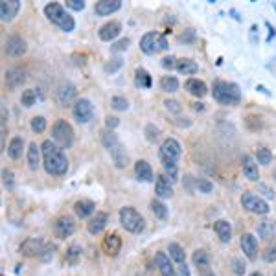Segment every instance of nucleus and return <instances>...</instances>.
Listing matches in <instances>:
<instances>
[{"mask_svg": "<svg viewBox=\"0 0 276 276\" xmlns=\"http://www.w3.org/2000/svg\"><path fill=\"white\" fill-rule=\"evenodd\" d=\"M160 89L164 90V92H177V89H179V81H177V78H173V76H164L162 79H160Z\"/></svg>", "mask_w": 276, "mask_h": 276, "instance_id": "33", "label": "nucleus"}, {"mask_svg": "<svg viewBox=\"0 0 276 276\" xmlns=\"http://www.w3.org/2000/svg\"><path fill=\"white\" fill-rule=\"evenodd\" d=\"M251 276H264V275H262V273H258V271H256V273H252Z\"/></svg>", "mask_w": 276, "mask_h": 276, "instance_id": "61", "label": "nucleus"}, {"mask_svg": "<svg viewBox=\"0 0 276 276\" xmlns=\"http://www.w3.org/2000/svg\"><path fill=\"white\" fill-rule=\"evenodd\" d=\"M94 210H96V204L92 203L90 199H81V201H78V203L74 204V212H76L78 217H81V219H87L89 216H92Z\"/></svg>", "mask_w": 276, "mask_h": 276, "instance_id": "22", "label": "nucleus"}, {"mask_svg": "<svg viewBox=\"0 0 276 276\" xmlns=\"http://www.w3.org/2000/svg\"><path fill=\"white\" fill-rule=\"evenodd\" d=\"M111 105H113V109H116V111H126V109L129 107L127 100L122 96H114L113 100H111Z\"/></svg>", "mask_w": 276, "mask_h": 276, "instance_id": "42", "label": "nucleus"}, {"mask_svg": "<svg viewBox=\"0 0 276 276\" xmlns=\"http://www.w3.org/2000/svg\"><path fill=\"white\" fill-rule=\"evenodd\" d=\"M120 7H122V0H102V2H98L94 9H96L98 15L105 17V15H111V13L118 11Z\"/></svg>", "mask_w": 276, "mask_h": 276, "instance_id": "23", "label": "nucleus"}, {"mask_svg": "<svg viewBox=\"0 0 276 276\" xmlns=\"http://www.w3.org/2000/svg\"><path fill=\"white\" fill-rule=\"evenodd\" d=\"M256 89L260 90V92H264V94H267V96H271V92L267 89H265V87H262V85H258V87H256Z\"/></svg>", "mask_w": 276, "mask_h": 276, "instance_id": "59", "label": "nucleus"}, {"mask_svg": "<svg viewBox=\"0 0 276 276\" xmlns=\"http://www.w3.org/2000/svg\"><path fill=\"white\" fill-rule=\"evenodd\" d=\"M166 107H168V111H173V113H180V105L179 102H173V100H168V102L164 103Z\"/></svg>", "mask_w": 276, "mask_h": 276, "instance_id": "55", "label": "nucleus"}, {"mask_svg": "<svg viewBox=\"0 0 276 276\" xmlns=\"http://www.w3.org/2000/svg\"><path fill=\"white\" fill-rule=\"evenodd\" d=\"M193 109H195V111H203L204 105H203V103H193Z\"/></svg>", "mask_w": 276, "mask_h": 276, "instance_id": "60", "label": "nucleus"}, {"mask_svg": "<svg viewBox=\"0 0 276 276\" xmlns=\"http://www.w3.org/2000/svg\"><path fill=\"white\" fill-rule=\"evenodd\" d=\"M26 81V72L22 68H11V70H7L6 72V83L7 87H18V85H22Z\"/></svg>", "mask_w": 276, "mask_h": 276, "instance_id": "26", "label": "nucleus"}, {"mask_svg": "<svg viewBox=\"0 0 276 276\" xmlns=\"http://www.w3.org/2000/svg\"><path fill=\"white\" fill-rule=\"evenodd\" d=\"M197 188H199V192H203V193H210L212 190H214V184H212L210 180H206V179H197Z\"/></svg>", "mask_w": 276, "mask_h": 276, "instance_id": "43", "label": "nucleus"}, {"mask_svg": "<svg viewBox=\"0 0 276 276\" xmlns=\"http://www.w3.org/2000/svg\"><path fill=\"white\" fill-rule=\"evenodd\" d=\"M120 223L127 232H133V234H138L144 230V217L131 206H126L120 210Z\"/></svg>", "mask_w": 276, "mask_h": 276, "instance_id": "6", "label": "nucleus"}, {"mask_svg": "<svg viewBox=\"0 0 276 276\" xmlns=\"http://www.w3.org/2000/svg\"><path fill=\"white\" fill-rule=\"evenodd\" d=\"M44 247H46V243L42 240H39V238H28L26 241H22L20 252L24 256H28V258H35V256L41 258L42 252H44Z\"/></svg>", "mask_w": 276, "mask_h": 276, "instance_id": "11", "label": "nucleus"}, {"mask_svg": "<svg viewBox=\"0 0 276 276\" xmlns=\"http://www.w3.org/2000/svg\"><path fill=\"white\" fill-rule=\"evenodd\" d=\"M6 54L9 57H20L22 54H26V41L22 37L18 35H11L6 41Z\"/></svg>", "mask_w": 276, "mask_h": 276, "instance_id": "13", "label": "nucleus"}, {"mask_svg": "<svg viewBox=\"0 0 276 276\" xmlns=\"http://www.w3.org/2000/svg\"><path fill=\"white\" fill-rule=\"evenodd\" d=\"M20 9V2L18 0H2L0 2V18L4 22H9L15 18V15Z\"/></svg>", "mask_w": 276, "mask_h": 276, "instance_id": "14", "label": "nucleus"}, {"mask_svg": "<svg viewBox=\"0 0 276 276\" xmlns=\"http://www.w3.org/2000/svg\"><path fill=\"white\" fill-rule=\"evenodd\" d=\"M107 221H109V216L105 212H96V216L92 217L87 225V230H89L90 234H100L103 228L107 227Z\"/></svg>", "mask_w": 276, "mask_h": 276, "instance_id": "20", "label": "nucleus"}, {"mask_svg": "<svg viewBox=\"0 0 276 276\" xmlns=\"http://www.w3.org/2000/svg\"><path fill=\"white\" fill-rule=\"evenodd\" d=\"M193 264H195V267L210 264V256H208V252L203 251V249H199V251L193 252Z\"/></svg>", "mask_w": 276, "mask_h": 276, "instance_id": "36", "label": "nucleus"}, {"mask_svg": "<svg viewBox=\"0 0 276 276\" xmlns=\"http://www.w3.org/2000/svg\"><path fill=\"white\" fill-rule=\"evenodd\" d=\"M22 149H24V140L20 137H15L11 138V142L7 145V155L11 156L13 160H17V158L22 156Z\"/></svg>", "mask_w": 276, "mask_h": 276, "instance_id": "28", "label": "nucleus"}, {"mask_svg": "<svg viewBox=\"0 0 276 276\" xmlns=\"http://www.w3.org/2000/svg\"><path fill=\"white\" fill-rule=\"evenodd\" d=\"M135 175H137L138 180H142V182H151L153 180V169L151 166L145 160H138L135 164Z\"/></svg>", "mask_w": 276, "mask_h": 276, "instance_id": "25", "label": "nucleus"}, {"mask_svg": "<svg viewBox=\"0 0 276 276\" xmlns=\"http://www.w3.org/2000/svg\"><path fill=\"white\" fill-rule=\"evenodd\" d=\"M162 164H164V169L169 173V177L171 179H177V162H169V160H162Z\"/></svg>", "mask_w": 276, "mask_h": 276, "instance_id": "45", "label": "nucleus"}, {"mask_svg": "<svg viewBox=\"0 0 276 276\" xmlns=\"http://www.w3.org/2000/svg\"><path fill=\"white\" fill-rule=\"evenodd\" d=\"M186 90L190 92V94H193V96L197 98H203L206 92H208V89H206V85L203 83V81H199V79L192 78L186 81Z\"/></svg>", "mask_w": 276, "mask_h": 276, "instance_id": "29", "label": "nucleus"}, {"mask_svg": "<svg viewBox=\"0 0 276 276\" xmlns=\"http://www.w3.org/2000/svg\"><path fill=\"white\" fill-rule=\"evenodd\" d=\"M199 70V66L195 61L192 59H179L177 61V72L184 74V76H192Z\"/></svg>", "mask_w": 276, "mask_h": 276, "instance_id": "31", "label": "nucleus"}, {"mask_svg": "<svg viewBox=\"0 0 276 276\" xmlns=\"http://www.w3.org/2000/svg\"><path fill=\"white\" fill-rule=\"evenodd\" d=\"M39 160H41V147L33 142V144H30V149H28V164H30V168H39Z\"/></svg>", "mask_w": 276, "mask_h": 276, "instance_id": "32", "label": "nucleus"}, {"mask_svg": "<svg viewBox=\"0 0 276 276\" xmlns=\"http://www.w3.org/2000/svg\"><path fill=\"white\" fill-rule=\"evenodd\" d=\"M103 145L109 149L111 156H113L114 164H116V168H124L127 164V153L124 149V145L120 144V140L116 138L113 131H107L103 135Z\"/></svg>", "mask_w": 276, "mask_h": 276, "instance_id": "4", "label": "nucleus"}, {"mask_svg": "<svg viewBox=\"0 0 276 276\" xmlns=\"http://www.w3.org/2000/svg\"><path fill=\"white\" fill-rule=\"evenodd\" d=\"M168 252H169V258L173 260L175 264H186V254H184V249L179 245V243H169L168 247Z\"/></svg>", "mask_w": 276, "mask_h": 276, "instance_id": "30", "label": "nucleus"}, {"mask_svg": "<svg viewBox=\"0 0 276 276\" xmlns=\"http://www.w3.org/2000/svg\"><path fill=\"white\" fill-rule=\"evenodd\" d=\"M74 230H76V223H74L72 217L63 216L54 223V232L59 240H66V238H70V236L74 234Z\"/></svg>", "mask_w": 276, "mask_h": 276, "instance_id": "12", "label": "nucleus"}, {"mask_svg": "<svg viewBox=\"0 0 276 276\" xmlns=\"http://www.w3.org/2000/svg\"><path fill=\"white\" fill-rule=\"evenodd\" d=\"M52 138L55 144H59V147H70L74 142V131L70 124L66 120H57L52 127Z\"/></svg>", "mask_w": 276, "mask_h": 276, "instance_id": "7", "label": "nucleus"}, {"mask_svg": "<svg viewBox=\"0 0 276 276\" xmlns=\"http://www.w3.org/2000/svg\"><path fill=\"white\" fill-rule=\"evenodd\" d=\"M72 114H74V118H76L79 124H87V122L92 120V114H94L92 103H90L87 98H81V100H78V102L74 103Z\"/></svg>", "mask_w": 276, "mask_h": 276, "instance_id": "10", "label": "nucleus"}, {"mask_svg": "<svg viewBox=\"0 0 276 276\" xmlns=\"http://www.w3.org/2000/svg\"><path fill=\"white\" fill-rule=\"evenodd\" d=\"M162 66L166 68V70H171V68H177V63H175V57H171V55H166L162 59Z\"/></svg>", "mask_w": 276, "mask_h": 276, "instance_id": "51", "label": "nucleus"}, {"mask_svg": "<svg viewBox=\"0 0 276 276\" xmlns=\"http://www.w3.org/2000/svg\"><path fill=\"white\" fill-rule=\"evenodd\" d=\"M197 269H199V276H216L214 275V271L210 269V264L201 265V267H197Z\"/></svg>", "mask_w": 276, "mask_h": 276, "instance_id": "54", "label": "nucleus"}, {"mask_svg": "<svg viewBox=\"0 0 276 276\" xmlns=\"http://www.w3.org/2000/svg\"><path fill=\"white\" fill-rule=\"evenodd\" d=\"M79 256H81V247L79 245H72L68 251H66V256L65 260L68 262V264H76L79 260Z\"/></svg>", "mask_w": 276, "mask_h": 276, "instance_id": "39", "label": "nucleus"}, {"mask_svg": "<svg viewBox=\"0 0 276 276\" xmlns=\"http://www.w3.org/2000/svg\"><path fill=\"white\" fill-rule=\"evenodd\" d=\"M122 249V240L118 234H107L103 238V251L107 256H116Z\"/></svg>", "mask_w": 276, "mask_h": 276, "instance_id": "19", "label": "nucleus"}, {"mask_svg": "<svg viewBox=\"0 0 276 276\" xmlns=\"http://www.w3.org/2000/svg\"><path fill=\"white\" fill-rule=\"evenodd\" d=\"M137 87H140V89H149L151 87V76L145 72L144 68L137 70Z\"/></svg>", "mask_w": 276, "mask_h": 276, "instance_id": "34", "label": "nucleus"}, {"mask_svg": "<svg viewBox=\"0 0 276 276\" xmlns=\"http://www.w3.org/2000/svg\"><path fill=\"white\" fill-rule=\"evenodd\" d=\"M151 212H153L158 219H166V217H168V208H166V204H162L160 201H151Z\"/></svg>", "mask_w": 276, "mask_h": 276, "instance_id": "35", "label": "nucleus"}, {"mask_svg": "<svg viewBox=\"0 0 276 276\" xmlns=\"http://www.w3.org/2000/svg\"><path fill=\"white\" fill-rule=\"evenodd\" d=\"M258 234L262 236V238H265V240H269V238H273V234H275V225H273L271 221L260 223Z\"/></svg>", "mask_w": 276, "mask_h": 276, "instance_id": "37", "label": "nucleus"}, {"mask_svg": "<svg viewBox=\"0 0 276 276\" xmlns=\"http://www.w3.org/2000/svg\"><path fill=\"white\" fill-rule=\"evenodd\" d=\"M120 66H122V59H113V63L105 65V72H116Z\"/></svg>", "mask_w": 276, "mask_h": 276, "instance_id": "52", "label": "nucleus"}, {"mask_svg": "<svg viewBox=\"0 0 276 276\" xmlns=\"http://www.w3.org/2000/svg\"><path fill=\"white\" fill-rule=\"evenodd\" d=\"M155 262H156V267H158V271H160V275L162 276H177L173 265H171L169 258L164 254V252H158V254H156Z\"/></svg>", "mask_w": 276, "mask_h": 276, "instance_id": "24", "label": "nucleus"}, {"mask_svg": "<svg viewBox=\"0 0 276 276\" xmlns=\"http://www.w3.org/2000/svg\"><path fill=\"white\" fill-rule=\"evenodd\" d=\"M140 50L147 55L158 54V52H164L168 50V41L162 33H156V31H149L145 33L142 39H140Z\"/></svg>", "mask_w": 276, "mask_h": 276, "instance_id": "5", "label": "nucleus"}, {"mask_svg": "<svg viewBox=\"0 0 276 276\" xmlns=\"http://www.w3.org/2000/svg\"><path fill=\"white\" fill-rule=\"evenodd\" d=\"M214 230H216L217 238H219L223 243H228L230 238H232V227H230V223L228 221H223V219L216 221L214 223Z\"/></svg>", "mask_w": 276, "mask_h": 276, "instance_id": "27", "label": "nucleus"}, {"mask_svg": "<svg viewBox=\"0 0 276 276\" xmlns=\"http://www.w3.org/2000/svg\"><path fill=\"white\" fill-rule=\"evenodd\" d=\"M2 177H4V184H6L7 188H13V173L9 171V169H4L2 171Z\"/></svg>", "mask_w": 276, "mask_h": 276, "instance_id": "53", "label": "nucleus"}, {"mask_svg": "<svg viewBox=\"0 0 276 276\" xmlns=\"http://www.w3.org/2000/svg\"><path fill=\"white\" fill-rule=\"evenodd\" d=\"M46 129V120L42 118V116H35L33 120H31V131L33 133H42Z\"/></svg>", "mask_w": 276, "mask_h": 276, "instance_id": "41", "label": "nucleus"}, {"mask_svg": "<svg viewBox=\"0 0 276 276\" xmlns=\"http://www.w3.org/2000/svg\"><path fill=\"white\" fill-rule=\"evenodd\" d=\"M127 46H129V39H122V41L114 42L113 44V52H124V50H127Z\"/></svg>", "mask_w": 276, "mask_h": 276, "instance_id": "49", "label": "nucleus"}, {"mask_svg": "<svg viewBox=\"0 0 276 276\" xmlns=\"http://www.w3.org/2000/svg\"><path fill=\"white\" fill-rule=\"evenodd\" d=\"M175 180L171 179V177H168V175H160L158 179H156V195L158 197H171L173 195V188H171V184H173Z\"/></svg>", "mask_w": 276, "mask_h": 276, "instance_id": "17", "label": "nucleus"}, {"mask_svg": "<svg viewBox=\"0 0 276 276\" xmlns=\"http://www.w3.org/2000/svg\"><path fill=\"white\" fill-rule=\"evenodd\" d=\"M256 30H258L256 26H252V28H251V41H252V44H256V42H258V39H256Z\"/></svg>", "mask_w": 276, "mask_h": 276, "instance_id": "58", "label": "nucleus"}, {"mask_svg": "<svg viewBox=\"0 0 276 276\" xmlns=\"http://www.w3.org/2000/svg\"><path fill=\"white\" fill-rule=\"evenodd\" d=\"M182 155V147L175 138L164 140L160 145V160H169V162H177Z\"/></svg>", "mask_w": 276, "mask_h": 276, "instance_id": "9", "label": "nucleus"}, {"mask_svg": "<svg viewBox=\"0 0 276 276\" xmlns=\"http://www.w3.org/2000/svg\"><path fill=\"white\" fill-rule=\"evenodd\" d=\"M264 260H265V262H269V264L276 262V243H273V245H269L267 249H265Z\"/></svg>", "mask_w": 276, "mask_h": 276, "instance_id": "44", "label": "nucleus"}, {"mask_svg": "<svg viewBox=\"0 0 276 276\" xmlns=\"http://www.w3.org/2000/svg\"><path fill=\"white\" fill-rule=\"evenodd\" d=\"M275 276H276V275H275Z\"/></svg>", "mask_w": 276, "mask_h": 276, "instance_id": "62", "label": "nucleus"}, {"mask_svg": "<svg viewBox=\"0 0 276 276\" xmlns=\"http://www.w3.org/2000/svg\"><path fill=\"white\" fill-rule=\"evenodd\" d=\"M74 96H76V89L68 83L61 85L59 89L55 90V100H57V103H59L61 107H66L74 100Z\"/></svg>", "mask_w": 276, "mask_h": 276, "instance_id": "18", "label": "nucleus"}, {"mask_svg": "<svg viewBox=\"0 0 276 276\" xmlns=\"http://www.w3.org/2000/svg\"><path fill=\"white\" fill-rule=\"evenodd\" d=\"M66 6L74 11H81V9H85V2L83 0H66Z\"/></svg>", "mask_w": 276, "mask_h": 276, "instance_id": "47", "label": "nucleus"}, {"mask_svg": "<svg viewBox=\"0 0 276 276\" xmlns=\"http://www.w3.org/2000/svg\"><path fill=\"white\" fill-rule=\"evenodd\" d=\"M232 267H234V273L236 275H243V273H245V264H243V262H241L240 258H234L232 260Z\"/></svg>", "mask_w": 276, "mask_h": 276, "instance_id": "48", "label": "nucleus"}, {"mask_svg": "<svg viewBox=\"0 0 276 276\" xmlns=\"http://www.w3.org/2000/svg\"><path fill=\"white\" fill-rule=\"evenodd\" d=\"M54 251H55L54 245H46V247H44V252H42V256H41L42 262H50V260H52V256H54Z\"/></svg>", "mask_w": 276, "mask_h": 276, "instance_id": "50", "label": "nucleus"}, {"mask_svg": "<svg viewBox=\"0 0 276 276\" xmlns=\"http://www.w3.org/2000/svg\"><path fill=\"white\" fill-rule=\"evenodd\" d=\"M44 15L54 22V24H57L63 31H72L74 28H76V22H74V18L68 15V13L65 11V7L61 6V4H55V2H50V4H46L44 6Z\"/></svg>", "mask_w": 276, "mask_h": 276, "instance_id": "3", "label": "nucleus"}, {"mask_svg": "<svg viewBox=\"0 0 276 276\" xmlns=\"http://www.w3.org/2000/svg\"><path fill=\"white\" fill-rule=\"evenodd\" d=\"M177 276H190V269H188L186 264L179 265V273H177Z\"/></svg>", "mask_w": 276, "mask_h": 276, "instance_id": "57", "label": "nucleus"}, {"mask_svg": "<svg viewBox=\"0 0 276 276\" xmlns=\"http://www.w3.org/2000/svg\"><path fill=\"white\" fill-rule=\"evenodd\" d=\"M145 135H147V140H149V142H155L156 138H158V135H160V131H158V127H155V126H147L145 127Z\"/></svg>", "mask_w": 276, "mask_h": 276, "instance_id": "46", "label": "nucleus"}, {"mask_svg": "<svg viewBox=\"0 0 276 276\" xmlns=\"http://www.w3.org/2000/svg\"><path fill=\"white\" fill-rule=\"evenodd\" d=\"M120 31H122L120 22L111 20V22H107V24H103L102 28H100L98 35H100V39H102V41H114L116 37L120 35Z\"/></svg>", "mask_w": 276, "mask_h": 276, "instance_id": "16", "label": "nucleus"}, {"mask_svg": "<svg viewBox=\"0 0 276 276\" xmlns=\"http://www.w3.org/2000/svg\"><path fill=\"white\" fill-rule=\"evenodd\" d=\"M241 251L245 252V256L249 260H256V254H258V241L252 234H243L241 236Z\"/></svg>", "mask_w": 276, "mask_h": 276, "instance_id": "15", "label": "nucleus"}, {"mask_svg": "<svg viewBox=\"0 0 276 276\" xmlns=\"http://www.w3.org/2000/svg\"><path fill=\"white\" fill-rule=\"evenodd\" d=\"M241 204H243V208L252 214H258V216H265V214H269V204L265 203L264 199L258 197V195H254V193H243V197H241Z\"/></svg>", "mask_w": 276, "mask_h": 276, "instance_id": "8", "label": "nucleus"}, {"mask_svg": "<svg viewBox=\"0 0 276 276\" xmlns=\"http://www.w3.org/2000/svg\"><path fill=\"white\" fill-rule=\"evenodd\" d=\"M41 151H42V156H44V169L50 175L66 173L68 160H66L65 153H63V149H61L59 145L55 144V142H52V140H46V142H42Z\"/></svg>", "mask_w": 276, "mask_h": 276, "instance_id": "1", "label": "nucleus"}, {"mask_svg": "<svg viewBox=\"0 0 276 276\" xmlns=\"http://www.w3.org/2000/svg\"><path fill=\"white\" fill-rule=\"evenodd\" d=\"M37 100V92L33 89H28L22 92V96H20V103L24 105V107H31Z\"/></svg>", "mask_w": 276, "mask_h": 276, "instance_id": "38", "label": "nucleus"}, {"mask_svg": "<svg viewBox=\"0 0 276 276\" xmlns=\"http://www.w3.org/2000/svg\"><path fill=\"white\" fill-rule=\"evenodd\" d=\"M212 94H214V100H216V102H219L221 105H238V103L241 102L240 87H238L236 83L221 81V79L214 81Z\"/></svg>", "mask_w": 276, "mask_h": 276, "instance_id": "2", "label": "nucleus"}, {"mask_svg": "<svg viewBox=\"0 0 276 276\" xmlns=\"http://www.w3.org/2000/svg\"><path fill=\"white\" fill-rule=\"evenodd\" d=\"M258 164H264V166H269L271 160H273V155H271V151L267 147H262L258 149Z\"/></svg>", "mask_w": 276, "mask_h": 276, "instance_id": "40", "label": "nucleus"}, {"mask_svg": "<svg viewBox=\"0 0 276 276\" xmlns=\"http://www.w3.org/2000/svg\"><path fill=\"white\" fill-rule=\"evenodd\" d=\"M118 124H120V120H118L116 116H107V118H105V126H107L109 129H114Z\"/></svg>", "mask_w": 276, "mask_h": 276, "instance_id": "56", "label": "nucleus"}, {"mask_svg": "<svg viewBox=\"0 0 276 276\" xmlns=\"http://www.w3.org/2000/svg\"><path fill=\"white\" fill-rule=\"evenodd\" d=\"M241 168H243V173L249 180H258L260 179V171H258V164L254 162V158L249 155H245L241 158Z\"/></svg>", "mask_w": 276, "mask_h": 276, "instance_id": "21", "label": "nucleus"}]
</instances>
